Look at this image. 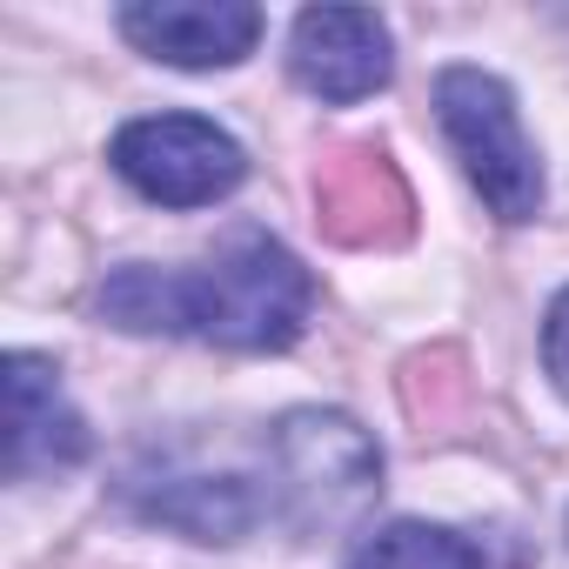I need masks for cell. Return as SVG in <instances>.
I'll use <instances>...</instances> for the list:
<instances>
[{"instance_id":"cell-1","label":"cell","mask_w":569,"mask_h":569,"mask_svg":"<svg viewBox=\"0 0 569 569\" xmlns=\"http://www.w3.org/2000/svg\"><path fill=\"white\" fill-rule=\"evenodd\" d=\"M316 281L261 228H234L201 268H114L101 316L128 336H201L221 349H289L309 329Z\"/></svg>"},{"instance_id":"cell-11","label":"cell","mask_w":569,"mask_h":569,"mask_svg":"<svg viewBox=\"0 0 569 569\" xmlns=\"http://www.w3.org/2000/svg\"><path fill=\"white\" fill-rule=\"evenodd\" d=\"M542 369H549V382L569 396V289L549 302V322H542Z\"/></svg>"},{"instance_id":"cell-2","label":"cell","mask_w":569,"mask_h":569,"mask_svg":"<svg viewBox=\"0 0 569 569\" xmlns=\"http://www.w3.org/2000/svg\"><path fill=\"white\" fill-rule=\"evenodd\" d=\"M268 476H274L268 509L296 536H336L376 502L382 449L342 409H289L268 429Z\"/></svg>"},{"instance_id":"cell-5","label":"cell","mask_w":569,"mask_h":569,"mask_svg":"<svg viewBox=\"0 0 569 569\" xmlns=\"http://www.w3.org/2000/svg\"><path fill=\"white\" fill-rule=\"evenodd\" d=\"M289 68L322 101H369L389 88V28L369 8H309L289 34Z\"/></svg>"},{"instance_id":"cell-10","label":"cell","mask_w":569,"mask_h":569,"mask_svg":"<svg viewBox=\"0 0 569 569\" xmlns=\"http://www.w3.org/2000/svg\"><path fill=\"white\" fill-rule=\"evenodd\" d=\"M349 569H496L482 542L456 536V529H436V522H389L376 529Z\"/></svg>"},{"instance_id":"cell-6","label":"cell","mask_w":569,"mask_h":569,"mask_svg":"<svg viewBox=\"0 0 569 569\" xmlns=\"http://www.w3.org/2000/svg\"><path fill=\"white\" fill-rule=\"evenodd\" d=\"M94 449L81 409L68 402L61 376L48 356L14 349L8 356V482H34V476H61Z\"/></svg>"},{"instance_id":"cell-8","label":"cell","mask_w":569,"mask_h":569,"mask_svg":"<svg viewBox=\"0 0 569 569\" xmlns=\"http://www.w3.org/2000/svg\"><path fill=\"white\" fill-rule=\"evenodd\" d=\"M316 201H322V228L342 248H396L416 228L409 181L382 148H342L316 174Z\"/></svg>"},{"instance_id":"cell-7","label":"cell","mask_w":569,"mask_h":569,"mask_svg":"<svg viewBox=\"0 0 569 569\" xmlns=\"http://www.w3.org/2000/svg\"><path fill=\"white\" fill-rule=\"evenodd\" d=\"M121 34L168 68H234L261 41V8L248 0H134Z\"/></svg>"},{"instance_id":"cell-3","label":"cell","mask_w":569,"mask_h":569,"mask_svg":"<svg viewBox=\"0 0 569 569\" xmlns=\"http://www.w3.org/2000/svg\"><path fill=\"white\" fill-rule=\"evenodd\" d=\"M436 121L462 161V174L476 181V194L489 201L496 221H536L542 208V161L522 134L516 94L482 74V68H442L436 74Z\"/></svg>"},{"instance_id":"cell-4","label":"cell","mask_w":569,"mask_h":569,"mask_svg":"<svg viewBox=\"0 0 569 569\" xmlns=\"http://www.w3.org/2000/svg\"><path fill=\"white\" fill-rule=\"evenodd\" d=\"M114 174L161 201V208H208L221 194L241 188L248 174V154L228 128L201 121V114H148V121H128L108 148Z\"/></svg>"},{"instance_id":"cell-9","label":"cell","mask_w":569,"mask_h":569,"mask_svg":"<svg viewBox=\"0 0 569 569\" xmlns=\"http://www.w3.org/2000/svg\"><path fill=\"white\" fill-rule=\"evenodd\" d=\"M128 509L141 522H161L194 542H241L254 516L268 509L241 476H201V469H168V476H128L121 482Z\"/></svg>"}]
</instances>
